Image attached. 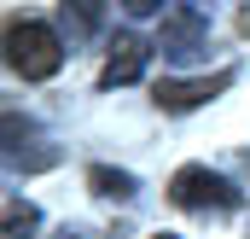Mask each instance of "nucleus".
<instances>
[{
	"label": "nucleus",
	"instance_id": "423d86ee",
	"mask_svg": "<svg viewBox=\"0 0 250 239\" xmlns=\"http://www.w3.org/2000/svg\"><path fill=\"white\" fill-rule=\"evenodd\" d=\"M87 187H93L99 198H117V204H128V198L140 192V181L128 175V169H111V164H93V169H87Z\"/></svg>",
	"mask_w": 250,
	"mask_h": 239
},
{
	"label": "nucleus",
	"instance_id": "f257e3e1",
	"mask_svg": "<svg viewBox=\"0 0 250 239\" xmlns=\"http://www.w3.org/2000/svg\"><path fill=\"white\" fill-rule=\"evenodd\" d=\"M6 64H12V76H23V82H53L64 70L59 29H53V24H35V18L12 24V29H6Z\"/></svg>",
	"mask_w": 250,
	"mask_h": 239
},
{
	"label": "nucleus",
	"instance_id": "1a4fd4ad",
	"mask_svg": "<svg viewBox=\"0 0 250 239\" xmlns=\"http://www.w3.org/2000/svg\"><path fill=\"white\" fill-rule=\"evenodd\" d=\"M157 12H169V6H157V0H128V18H157Z\"/></svg>",
	"mask_w": 250,
	"mask_h": 239
},
{
	"label": "nucleus",
	"instance_id": "6e6552de",
	"mask_svg": "<svg viewBox=\"0 0 250 239\" xmlns=\"http://www.w3.org/2000/svg\"><path fill=\"white\" fill-rule=\"evenodd\" d=\"M35 228H41V210H35L29 198L12 192V198H6V234H0V239H29Z\"/></svg>",
	"mask_w": 250,
	"mask_h": 239
},
{
	"label": "nucleus",
	"instance_id": "9b49d317",
	"mask_svg": "<svg viewBox=\"0 0 250 239\" xmlns=\"http://www.w3.org/2000/svg\"><path fill=\"white\" fill-rule=\"evenodd\" d=\"M64 239H76V234H64Z\"/></svg>",
	"mask_w": 250,
	"mask_h": 239
},
{
	"label": "nucleus",
	"instance_id": "39448f33",
	"mask_svg": "<svg viewBox=\"0 0 250 239\" xmlns=\"http://www.w3.org/2000/svg\"><path fill=\"white\" fill-rule=\"evenodd\" d=\"M146 59H151V47H146L134 29H123V35L111 41L105 70H99V88H128V82H140V76H146Z\"/></svg>",
	"mask_w": 250,
	"mask_h": 239
},
{
	"label": "nucleus",
	"instance_id": "f03ea898",
	"mask_svg": "<svg viewBox=\"0 0 250 239\" xmlns=\"http://www.w3.org/2000/svg\"><path fill=\"white\" fill-rule=\"evenodd\" d=\"M169 198H175L181 210H215V216H227V210L245 204V192H239L227 175H215L209 164H187V169H175Z\"/></svg>",
	"mask_w": 250,
	"mask_h": 239
},
{
	"label": "nucleus",
	"instance_id": "9d476101",
	"mask_svg": "<svg viewBox=\"0 0 250 239\" xmlns=\"http://www.w3.org/2000/svg\"><path fill=\"white\" fill-rule=\"evenodd\" d=\"M157 239H181V234H157Z\"/></svg>",
	"mask_w": 250,
	"mask_h": 239
},
{
	"label": "nucleus",
	"instance_id": "7ed1b4c3",
	"mask_svg": "<svg viewBox=\"0 0 250 239\" xmlns=\"http://www.w3.org/2000/svg\"><path fill=\"white\" fill-rule=\"evenodd\" d=\"M157 53L163 59H181V64L204 59L209 53V18L198 6H169L163 12V29H157Z\"/></svg>",
	"mask_w": 250,
	"mask_h": 239
},
{
	"label": "nucleus",
	"instance_id": "20e7f679",
	"mask_svg": "<svg viewBox=\"0 0 250 239\" xmlns=\"http://www.w3.org/2000/svg\"><path fill=\"white\" fill-rule=\"evenodd\" d=\"M227 88H233V64H221V70H209V76H192V82H175V76H163L151 94H157V105H163V111H198V105L221 99Z\"/></svg>",
	"mask_w": 250,
	"mask_h": 239
},
{
	"label": "nucleus",
	"instance_id": "0eeeda50",
	"mask_svg": "<svg viewBox=\"0 0 250 239\" xmlns=\"http://www.w3.org/2000/svg\"><path fill=\"white\" fill-rule=\"evenodd\" d=\"M99 24H105V6H99V0H76V6H64V29H70V41H87Z\"/></svg>",
	"mask_w": 250,
	"mask_h": 239
}]
</instances>
